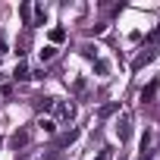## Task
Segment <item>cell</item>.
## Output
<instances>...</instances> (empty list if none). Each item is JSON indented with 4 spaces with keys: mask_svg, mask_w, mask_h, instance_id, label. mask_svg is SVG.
I'll return each mask as SVG.
<instances>
[{
    "mask_svg": "<svg viewBox=\"0 0 160 160\" xmlns=\"http://www.w3.org/2000/svg\"><path fill=\"white\" fill-rule=\"evenodd\" d=\"M154 60V47H148V50H141L138 57H135V63H132V69H141L144 63H151Z\"/></svg>",
    "mask_w": 160,
    "mask_h": 160,
    "instance_id": "6da1fadb",
    "label": "cell"
},
{
    "mask_svg": "<svg viewBox=\"0 0 160 160\" xmlns=\"http://www.w3.org/2000/svg\"><path fill=\"white\" fill-rule=\"evenodd\" d=\"M157 88H160V82H148V85L141 88V101H144V104H151V101H154V94H157Z\"/></svg>",
    "mask_w": 160,
    "mask_h": 160,
    "instance_id": "7a4b0ae2",
    "label": "cell"
},
{
    "mask_svg": "<svg viewBox=\"0 0 160 160\" xmlns=\"http://www.w3.org/2000/svg\"><path fill=\"white\" fill-rule=\"evenodd\" d=\"M78 138V129H69V132H63L60 138H57V148H66V144H72Z\"/></svg>",
    "mask_w": 160,
    "mask_h": 160,
    "instance_id": "3957f363",
    "label": "cell"
},
{
    "mask_svg": "<svg viewBox=\"0 0 160 160\" xmlns=\"http://www.w3.org/2000/svg\"><path fill=\"white\" fill-rule=\"evenodd\" d=\"M35 107L47 113V110H53V107H57V98H35Z\"/></svg>",
    "mask_w": 160,
    "mask_h": 160,
    "instance_id": "277c9868",
    "label": "cell"
},
{
    "mask_svg": "<svg viewBox=\"0 0 160 160\" xmlns=\"http://www.w3.org/2000/svg\"><path fill=\"white\" fill-rule=\"evenodd\" d=\"M57 113H60V119H72L75 116V104H57Z\"/></svg>",
    "mask_w": 160,
    "mask_h": 160,
    "instance_id": "5b68a950",
    "label": "cell"
},
{
    "mask_svg": "<svg viewBox=\"0 0 160 160\" xmlns=\"http://www.w3.org/2000/svg\"><path fill=\"white\" fill-rule=\"evenodd\" d=\"M28 138H32V135H28V129L16 132V135H13V148H16V151H19V148H25V144H28Z\"/></svg>",
    "mask_w": 160,
    "mask_h": 160,
    "instance_id": "8992f818",
    "label": "cell"
},
{
    "mask_svg": "<svg viewBox=\"0 0 160 160\" xmlns=\"http://www.w3.org/2000/svg\"><path fill=\"white\" fill-rule=\"evenodd\" d=\"M13 78H16V82H28V78H32L28 66H25V63H19V66H16V72H13Z\"/></svg>",
    "mask_w": 160,
    "mask_h": 160,
    "instance_id": "52a82bcc",
    "label": "cell"
},
{
    "mask_svg": "<svg viewBox=\"0 0 160 160\" xmlns=\"http://www.w3.org/2000/svg\"><path fill=\"white\" fill-rule=\"evenodd\" d=\"M38 57H41V63H50V60L57 57V47H53V44H47V47H41V50H38Z\"/></svg>",
    "mask_w": 160,
    "mask_h": 160,
    "instance_id": "ba28073f",
    "label": "cell"
},
{
    "mask_svg": "<svg viewBox=\"0 0 160 160\" xmlns=\"http://www.w3.org/2000/svg\"><path fill=\"white\" fill-rule=\"evenodd\" d=\"M129 132H132V129H129V116H122V119H119V126H116L119 141H126V138H129Z\"/></svg>",
    "mask_w": 160,
    "mask_h": 160,
    "instance_id": "9c48e42d",
    "label": "cell"
},
{
    "mask_svg": "<svg viewBox=\"0 0 160 160\" xmlns=\"http://www.w3.org/2000/svg\"><path fill=\"white\" fill-rule=\"evenodd\" d=\"M66 41V28H50V44L57 47V44H63Z\"/></svg>",
    "mask_w": 160,
    "mask_h": 160,
    "instance_id": "30bf717a",
    "label": "cell"
},
{
    "mask_svg": "<svg viewBox=\"0 0 160 160\" xmlns=\"http://www.w3.org/2000/svg\"><path fill=\"white\" fill-rule=\"evenodd\" d=\"M47 22V13H44V7H38L35 10V19H32V25H44Z\"/></svg>",
    "mask_w": 160,
    "mask_h": 160,
    "instance_id": "8fae6325",
    "label": "cell"
},
{
    "mask_svg": "<svg viewBox=\"0 0 160 160\" xmlns=\"http://www.w3.org/2000/svg\"><path fill=\"white\" fill-rule=\"evenodd\" d=\"M19 13H22V19H25V25L32 28V7H28V3H22V7H19Z\"/></svg>",
    "mask_w": 160,
    "mask_h": 160,
    "instance_id": "7c38bea8",
    "label": "cell"
},
{
    "mask_svg": "<svg viewBox=\"0 0 160 160\" xmlns=\"http://www.w3.org/2000/svg\"><path fill=\"white\" fill-rule=\"evenodd\" d=\"M38 126H41V129H44L47 135H53V132H57V122H53V119H41Z\"/></svg>",
    "mask_w": 160,
    "mask_h": 160,
    "instance_id": "4fadbf2b",
    "label": "cell"
},
{
    "mask_svg": "<svg viewBox=\"0 0 160 160\" xmlns=\"http://www.w3.org/2000/svg\"><path fill=\"white\" fill-rule=\"evenodd\" d=\"M116 107H119V104H107V107H101V119H107L110 113H116Z\"/></svg>",
    "mask_w": 160,
    "mask_h": 160,
    "instance_id": "5bb4252c",
    "label": "cell"
},
{
    "mask_svg": "<svg viewBox=\"0 0 160 160\" xmlns=\"http://www.w3.org/2000/svg\"><path fill=\"white\" fill-rule=\"evenodd\" d=\"M148 41H151V44H160V25H157V28L148 35Z\"/></svg>",
    "mask_w": 160,
    "mask_h": 160,
    "instance_id": "9a60e30c",
    "label": "cell"
},
{
    "mask_svg": "<svg viewBox=\"0 0 160 160\" xmlns=\"http://www.w3.org/2000/svg\"><path fill=\"white\" fill-rule=\"evenodd\" d=\"M94 69H98V72H101V75H104V72H107V69H110V66H107V63H104V60H98V63H94Z\"/></svg>",
    "mask_w": 160,
    "mask_h": 160,
    "instance_id": "2e32d148",
    "label": "cell"
},
{
    "mask_svg": "<svg viewBox=\"0 0 160 160\" xmlns=\"http://www.w3.org/2000/svg\"><path fill=\"white\" fill-rule=\"evenodd\" d=\"M107 157H110V151H101V154H98L94 160H107Z\"/></svg>",
    "mask_w": 160,
    "mask_h": 160,
    "instance_id": "e0dca14e",
    "label": "cell"
}]
</instances>
